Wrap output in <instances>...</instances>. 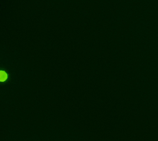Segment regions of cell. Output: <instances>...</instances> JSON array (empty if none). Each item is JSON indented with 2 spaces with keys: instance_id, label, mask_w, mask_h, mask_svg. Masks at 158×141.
I'll return each instance as SVG.
<instances>
[{
  "instance_id": "1",
  "label": "cell",
  "mask_w": 158,
  "mask_h": 141,
  "mask_svg": "<svg viewBox=\"0 0 158 141\" xmlns=\"http://www.w3.org/2000/svg\"><path fill=\"white\" fill-rule=\"evenodd\" d=\"M8 74L4 70H0V81L1 83L6 82L8 80Z\"/></svg>"
}]
</instances>
